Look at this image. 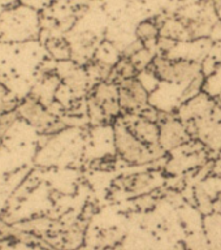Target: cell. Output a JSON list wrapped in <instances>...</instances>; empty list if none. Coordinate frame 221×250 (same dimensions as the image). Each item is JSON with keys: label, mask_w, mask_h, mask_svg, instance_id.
<instances>
[{"label": "cell", "mask_w": 221, "mask_h": 250, "mask_svg": "<svg viewBox=\"0 0 221 250\" xmlns=\"http://www.w3.org/2000/svg\"><path fill=\"white\" fill-rule=\"evenodd\" d=\"M12 107H13V103L9 101V93H8L7 87H4L0 83V112L9 111Z\"/></svg>", "instance_id": "obj_9"}, {"label": "cell", "mask_w": 221, "mask_h": 250, "mask_svg": "<svg viewBox=\"0 0 221 250\" xmlns=\"http://www.w3.org/2000/svg\"><path fill=\"white\" fill-rule=\"evenodd\" d=\"M93 103L105 116H117L121 111L119 86L112 82H100L94 89Z\"/></svg>", "instance_id": "obj_4"}, {"label": "cell", "mask_w": 221, "mask_h": 250, "mask_svg": "<svg viewBox=\"0 0 221 250\" xmlns=\"http://www.w3.org/2000/svg\"><path fill=\"white\" fill-rule=\"evenodd\" d=\"M126 126L147 145H159V126L148 119L137 117L136 120L126 124Z\"/></svg>", "instance_id": "obj_7"}, {"label": "cell", "mask_w": 221, "mask_h": 250, "mask_svg": "<svg viewBox=\"0 0 221 250\" xmlns=\"http://www.w3.org/2000/svg\"><path fill=\"white\" fill-rule=\"evenodd\" d=\"M189 140L186 129L179 121H165L159 126V145L164 151H171Z\"/></svg>", "instance_id": "obj_5"}, {"label": "cell", "mask_w": 221, "mask_h": 250, "mask_svg": "<svg viewBox=\"0 0 221 250\" xmlns=\"http://www.w3.org/2000/svg\"><path fill=\"white\" fill-rule=\"evenodd\" d=\"M20 113L27 123H30L35 128H47L54 123L52 116L35 99H27L23 102L22 105L20 107Z\"/></svg>", "instance_id": "obj_6"}, {"label": "cell", "mask_w": 221, "mask_h": 250, "mask_svg": "<svg viewBox=\"0 0 221 250\" xmlns=\"http://www.w3.org/2000/svg\"><path fill=\"white\" fill-rule=\"evenodd\" d=\"M152 72L160 81L168 83H190L201 74L199 64L190 60H169L156 58L152 60Z\"/></svg>", "instance_id": "obj_2"}, {"label": "cell", "mask_w": 221, "mask_h": 250, "mask_svg": "<svg viewBox=\"0 0 221 250\" xmlns=\"http://www.w3.org/2000/svg\"><path fill=\"white\" fill-rule=\"evenodd\" d=\"M119 102L122 111L137 112L147 105L148 91L138 78H124L119 83Z\"/></svg>", "instance_id": "obj_3"}, {"label": "cell", "mask_w": 221, "mask_h": 250, "mask_svg": "<svg viewBox=\"0 0 221 250\" xmlns=\"http://www.w3.org/2000/svg\"><path fill=\"white\" fill-rule=\"evenodd\" d=\"M115 147L122 159L132 164L151 162L164 151L160 145H147L140 140L126 124H117L115 126Z\"/></svg>", "instance_id": "obj_1"}, {"label": "cell", "mask_w": 221, "mask_h": 250, "mask_svg": "<svg viewBox=\"0 0 221 250\" xmlns=\"http://www.w3.org/2000/svg\"><path fill=\"white\" fill-rule=\"evenodd\" d=\"M159 34V29L156 26L155 23L152 22H142L138 25L137 27V35H138V38H140L141 42H151L154 39L158 37Z\"/></svg>", "instance_id": "obj_8"}]
</instances>
